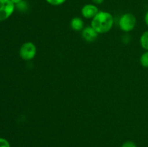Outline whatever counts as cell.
<instances>
[{
	"instance_id": "obj_10",
	"label": "cell",
	"mask_w": 148,
	"mask_h": 147,
	"mask_svg": "<svg viewBox=\"0 0 148 147\" xmlns=\"http://www.w3.org/2000/svg\"><path fill=\"white\" fill-rule=\"evenodd\" d=\"M140 61L143 67L148 69V50H146L144 53L142 54V56H140Z\"/></svg>"
},
{
	"instance_id": "obj_7",
	"label": "cell",
	"mask_w": 148,
	"mask_h": 147,
	"mask_svg": "<svg viewBox=\"0 0 148 147\" xmlns=\"http://www.w3.org/2000/svg\"><path fill=\"white\" fill-rule=\"evenodd\" d=\"M70 27L75 31H80L84 29V22L82 18L75 17L71 20Z\"/></svg>"
},
{
	"instance_id": "obj_6",
	"label": "cell",
	"mask_w": 148,
	"mask_h": 147,
	"mask_svg": "<svg viewBox=\"0 0 148 147\" xmlns=\"http://www.w3.org/2000/svg\"><path fill=\"white\" fill-rule=\"evenodd\" d=\"M98 36V33L92 28L91 26H88L86 27H84L83 30H82V37L85 41L93 42L96 40Z\"/></svg>"
},
{
	"instance_id": "obj_12",
	"label": "cell",
	"mask_w": 148,
	"mask_h": 147,
	"mask_svg": "<svg viewBox=\"0 0 148 147\" xmlns=\"http://www.w3.org/2000/svg\"><path fill=\"white\" fill-rule=\"evenodd\" d=\"M0 147H11L10 142L4 138H0Z\"/></svg>"
},
{
	"instance_id": "obj_17",
	"label": "cell",
	"mask_w": 148,
	"mask_h": 147,
	"mask_svg": "<svg viewBox=\"0 0 148 147\" xmlns=\"http://www.w3.org/2000/svg\"><path fill=\"white\" fill-rule=\"evenodd\" d=\"M23 1V0H11V1L13 3V4H14V5L17 4H18L19 2H20V1Z\"/></svg>"
},
{
	"instance_id": "obj_4",
	"label": "cell",
	"mask_w": 148,
	"mask_h": 147,
	"mask_svg": "<svg viewBox=\"0 0 148 147\" xmlns=\"http://www.w3.org/2000/svg\"><path fill=\"white\" fill-rule=\"evenodd\" d=\"M15 10V5L11 0H0V22L7 20Z\"/></svg>"
},
{
	"instance_id": "obj_9",
	"label": "cell",
	"mask_w": 148,
	"mask_h": 147,
	"mask_svg": "<svg viewBox=\"0 0 148 147\" xmlns=\"http://www.w3.org/2000/svg\"><path fill=\"white\" fill-rule=\"evenodd\" d=\"M140 42L142 48L145 50H148V30L142 34Z\"/></svg>"
},
{
	"instance_id": "obj_11",
	"label": "cell",
	"mask_w": 148,
	"mask_h": 147,
	"mask_svg": "<svg viewBox=\"0 0 148 147\" xmlns=\"http://www.w3.org/2000/svg\"><path fill=\"white\" fill-rule=\"evenodd\" d=\"M66 0H46L48 4L52 6H59L64 4Z\"/></svg>"
},
{
	"instance_id": "obj_16",
	"label": "cell",
	"mask_w": 148,
	"mask_h": 147,
	"mask_svg": "<svg viewBox=\"0 0 148 147\" xmlns=\"http://www.w3.org/2000/svg\"><path fill=\"white\" fill-rule=\"evenodd\" d=\"M144 20H145V22L146 25L148 27V11L145 13V14Z\"/></svg>"
},
{
	"instance_id": "obj_14",
	"label": "cell",
	"mask_w": 148,
	"mask_h": 147,
	"mask_svg": "<svg viewBox=\"0 0 148 147\" xmlns=\"http://www.w3.org/2000/svg\"><path fill=\"white\" fill-rule=\"evenodd\" d=\"M121 40H122V42L124 43H128L131 40V37H130V35L128 34L127 33H126L124 35L122 36V38H121Z\"/></svg>"
},
{
	"instance_id": "obj_1",
	"label": "cell",
	"mask_w": 148,
	"mask_h": 147,
	"mask_svg": "<svg viewBox=\"0 0 148 147\" xmlns=\"http://www.w3.org/2000/svg\"><path fill=\"white\" fill-rule=\"evenodd\" d=\"M114 23V19L111 13L106 11H99L92 19L90 26L98 34H103L111 30Z\"/></svg>"
},
{
	"instance_id": "obj_2",
	"label": "cell",
	"mask_w": 148,
	"mask_h": 147,
	"mask_svg": "<svg viewBox=\"0 0 148 147\" xmlns=\"http://www.w3.org/2000/svg\"><path fill=\"white\" fill-rule=\"evenodd\" d=\"M137 24L136 17L132 13H125L120 17L119 20V26L122 31L129 33L133 30Z\"/></svg>"
},
{
	"instance_id": "obj_8",
	"label": "cell",
	"mask_w": 148,
	"mask_h": 147,
	"mask_svg": "<svg viewBox=\"0 0 148 147\" xmlns=\"http://www.w3.org/2000/svg\"><path fill=\"white\" fill-rule=\"evenodd\" d=\"M29 8H30L29 3L25 0H23L18 4H15V9L20 12H26L28 11Z\"/></svg>"
},
{
	"instance_id": "obj_5",
	"label": "cell",
	"mask_w": 148,
	"mask_h": 147,
	"mask_svg": "<svg viewBox=\"0 0 148 147\" xmlns=\"http://www.w3.org/2000/svg\"><path fill=\"white\" fill-rule=\"evenodd\" d=\"M99 12L97 5L94 4H87L82 7L81 14L86 19H92Z\"/></svg>"
},
{
	"instance_id": "obj_3",
	"label": "cell",
	"mask_w": 148,
	"mask_h": 147,
	"mask_svg": "<svg viewBox=\"0 0 148 147\" xmlns=\"http://www.w3.org/2000/svg\"><path fill=\"white\" fill-rule=\"evenodd\" d=\"M37 53L36 45L32 42H25L20 47L19 54L21 59L25 61H30L33 59Z\"/></svg>"
},
{
	"instance_id": "obj_15",
	"label": "cell",
	"mask_w": 148,
	"mask_h": 147,
	"mask_svg": "<svg viewBox=\"0 0 148 147\" xmlns=\"http://www.w3.org/2000/svg\"><path fill=\"white\" fill-rule=\"evenodd\" d=\"M92 1L95 5H99V4H101L103 3L104 0H92Z\"/></svg>"
},
{
	"instance_id": "obj_13",
	"label": "cell",
	"mask_w": 148,
	"mask_h": 147,
	"mask_svg": "<svg viewBox=\"0 0 148 147\" xmlns=\"http://www.w3.org/2000/svg\"><path fill=\"white\" fill-rule=\"evenodd\" d=\"M121 147H137V144L132 141H127L121 145Z\"/></svg>"
}]
</instances>
